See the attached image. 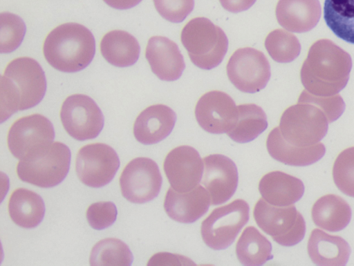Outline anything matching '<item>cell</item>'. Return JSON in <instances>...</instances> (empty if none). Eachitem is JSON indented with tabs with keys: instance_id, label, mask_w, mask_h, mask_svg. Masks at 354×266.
<instances>
[{
	"instance_id": "obj_1",
	"label": "cell",
	"mask_w": 354,
	"mask_h": 266,
	"mask_svg": "<svg viewBox=\"0 0 354 266\" xmlns=\"http://www.w3.org/2000/svg\"><path fill=\"white\" fill-rule=\"evenodd\" d=\"M351 68L348 53L329 39H319L309 49L301 68V81L313 95H335L346 86Z\"/></svg>"
},
{
	"instance_id": "obj_2",
	"label": "cell",
	"mask_w": 354,
	"mask_h": 266,
	"mask_svg": "<svg viewBox=\"0 0 354 266\" xmlns=\"http://www.w3.org/2000/svg\"><path fill=\"white\" fill-rule=\"evenodd\" d=\"M0 82L1 123L17 111L37 105L46 91L44 71L35 59L28 57L12 60Z\"/></svg>"
},
{
	"instance_id": "obj_3",
	"label": "cell",
	"mask_w": 354,
	"mask_h": 266,
	"mask_svg": "<svg viewBox=\"0 0 354 266\" xmlns=\"http://www.w3.org/2000/svg\"><path fill=\"white\" fill-rule=\"evenodd\" d=\"M43 53L53 68L64 73H76L92 61L95 53V38L82 24L63 23L47 35Z\"/></svg>"
},
{
	"instance_id": "obj_4",
	"label": "cell",
	"mask_w": 354,
	"mask_h": 266,
	"mask_svg": "<svg viewBox=\"0 0 354 266\" xmlns=\"http://www.w3.org/2000/svg\"><path fill=\"white\" fill-rule=\"evenodd\" d=\"M180 39L192 63L204 70L218 66L228 48L224 31L205 17H196L187 22Z\"/></svg>"
},
{
	"instance_id": "obj_5",
	"label": "cell",
	"mask_w": 354,
	"mask_h": 266,
	"mask_svg": "<svg viewBox=\"0 0 354 266\" xmlns=\"http://www.w3.org/2000/svg\"><path fill=\"white\" fill-rule=\"evenodd\" d=\"M55 139L51 122L41 114L21 117L10 126L7 143L10 153L19 160H30L44 155Z\"/></svg>"
},
{
	"instance_id": "obj_6",
	"label": "cell",
	"mask_w": 354,
	"mask_h": 266,
	"mask_svg": "<svg viewBox=\"0 0 354 266\" xmlns=\"http://www.w3.org/2000/svg\"><path fill=\"white\" fill-rule=\"evenodd\" d=\"M328 121L322 109L306 102H297L286 108L279 129L288 143L297 146L316 144L328 131Z\"/></svg>"
},
{
	"instance_id": "obj_7",
	"label": "cell",
	"mask_w": 354,
	"mask_h": 266,
	"mask_svg": "<svg viewBox=\"0 0 354 266\" xmlns=\"http://www.w3.org/2000/svg\"><path fill=\"white\" fill-rule=\"evenodd\" d=\"M253 216L259 228L282 246L295 245L305 236L304 218L292 205L277 207L261 198L254 206Z\"/></svg>"
},
{
	"instance_id": "obj_8",
	"label": "cell",
	"mask_w": 354,
	"mask_h": 266,
	"mask_svg": "<svg viewBox=\"0 0 354 266\" xmlns=\"http://www.w3.org/2000/svg\"><path fill=\"white\" fill-rule=\"evenodd\" d=\"M249 213V205L242 199L214 209L201 223L203 240L214 250L227 248L248 222Z\"/></svg>"
},
{
	"instance_id": "obj_9",
	"label": "cell",
	"mask_w": 354,
	"mask_h": 266,
	"mask_svg": "<svg viewBox=\"0 0 354 266\" xmlns=\"http://www.w3.org/2000/svg\"><path fill=\"white\" fill-rule=\"evenodd\" d=\"M71 162V151L62 142H53L49 149L37 158L19 160L17 166L19 178L41 188H51L66 177Z\"/></svg>"
},
{
	"instance_id": "obj_10",
	"label": "cell",
	"mask_w": 354,
	"mask_h": 266,
	"mask_svg": "<svg viewBox=\"0 0 354 266\" xmlns=\"http://www.w3.org/2000/svg\"><path fill=\"white\" fill-rule=\"evenodd\" d=\"M226 72L231 83L248 93L264 88L271 75L270 63L264 53L250 47L239 48L232 55Z\"/></svg>"
},
{
	"instance_id": "obj_11",
	"label": "cell",
	"mask_w": 354,
	"mask_h": 266,
	"mask_svg": "<svg viewBox=\"0 0 354 266\" xmlns=\"http://www.w3.org/2000/svg\"><path fill=\"white\" fill-rule=\"evenodd\" d=\"M60 118L62 125L73 138L84 141L98 136L104 126V115L89 96L75 94L63 102Z\"/></svg>"
},
{
	"instance_id": "obj_12",
	"label": "cell",
	"mask_w": 354,
	"mask_h": 266,
	"mask_svg": "<svg viewBox=\"0 0 354 266\" xmlns=\"http://www.w3.org/2000/svg\"><path fill=\"white\" fill-rule=\"evenodd\" d=\"M119 181L124 198L132 203L143 204L158 196L162 178L155 161L140 157L133 159L126 165Z\"/></svg>"
},
{
	"instance_id": "obj_13",
	"label": "cell",
	"mask_w": 354,
	"mask_h": 266,
	"mask_svg": "<svg viewBox=\"0 0 354 266\" xmlns=\"http://www.w3.org/2000/svg\"><path fill=\"white\" fill-rule=\"evenodd\" d=\"M120 167L116 151L104 143H94L82 147L76 158L75 169L85 185L100 188L109 184Z\"/></svg>"
},
{
	"instance_id": "obj_14",
	"label": "cell",
	"mask_w": 354,
	"mask_h": 266,
	"mask_svg": "<svg viewBox=\"0 0 354 266\" xmlns=\"http://www.w3.org/2000/svg\"><path fill=\"white\" fill-rule=\"evenodd\" d=\"M195 116L205 131L213 134L227 133L237 120V106L228 94L212 91L202 95L197 102Z\"/></svg>"
},
{
	"instance_id": "obj_15",
	"label": "cell",
	"mask_w": 354,
	"mask_h": 266,
	"mask_svg": "<svg viewBox=\"0 0 354 266\" xmlns=\"http://www.w3.org/2000/svg\"><path fill=\"white\" fill-rule=\"evenodd\" d=\"M163 168L171 187L178 192L184 193L199 185L204 164L196 149L183 145L169 152Z\"/></svg>"
},
{
	"instance_id": "obj_16",
	"label": "cell",
	"mask_w": 354,
	"mask_h": 266,
	"mask_svg": "<svg viewBox=\"0 0 354 266\" xmlns=\"http://www.w3.org/2000/svg\"><path fill=\"white\" fill-rule=\"evenodd\" d=\"M203 160L202 184L209 193L211 204L218 205L226 202L238 186L239 174L235 163L221 154L209 155Z\"/></svg>"
},
{
	"instance_id": "obj_17",
	"label": "cell",
	"mask_w": 354,
	"mask_h": 266,
	"mask_svg": "<svg viewBox=\"0 0 354 266\" xmlns=\"http://www.w3.org/2000/svg\"><path fill=\"white\" fill-rule=\"evenodd\" d=\"M145 57L152 72L163 81L177 80L185 68L178 45L166 37H151L147 45Z\"/></svg>"
},
{
	"instance_id": "obj_18",
	"label": "cell",
	"mask_w": 354,
	"mask_h": 266,
	"mask_svg": "<svg viewBox=\"0 0 354 266\" xmlns=\"http://www.w3.org/2000/svg\"><path fill=\"white\" fill-rule=\"evenodd\" d=\"M210 204L209 193L201 185L184 193L178 192L171 187L165 195L164 209L172 220L189 224L205 214Z\"/></svg>"
},
{
	"instance_id": "obj_19",
	"label": "cell",
	"mask_w": 354,
	"mask_h": 266,
	"mask_svg": "<svg viewBox=\"0 0 354 266\" xmlns=\"http://www.w3.org/2000/svg\"><path fill=\"white\" fill-rule=\"evenodd\" d=\"M176 121L175 112L164 104L151 105L143 110L133 124V135L141 144H153L166 138Z\"/></svg>"
},
{
	"instance_id": "obj_20",
	"label": "cell",
	"mask_w": 354,
	"mask_h": 266,
	"mask_svg": "<svg viewBox=\"0 0 354 266\" xmlns=\"http://www.w3.org/2000/svg\"><path fill=\"white\" fill-rule=\"evenodd\" d=\"M321 14L319 0H279L275 10L279 25L288 31L299 33L315 28Z\"/></svg>"
},
{
	"instance_id": "obj_21",
	"label": "cell",
	"mask_w": 354,
	"mask_h": 266,
	"mask_svg": "<svg viewBox=\"0 0 354 266\" xmlns=\"http://www.w3.org/2000/svg\"><path fill=\"white\" fill-rule=\"evenodd\" d=\"M267 150L274 160L290 166L304 167L315 163L325 154L324 144L297 146L286 142L279 126L273 129L266 140Z\"/></svg>"
},
{
	"instance_id": "obj_22",
	"label": "cell",
	"mask_w": 354,
	"mask_h": 266,
	"mask_svg": "<svg viewBox=\"0 0 354 266\" xmlns=\"http://www.w3.org/2000/svg\"><path fill=\"white\" fill-rule=\"evenodd\" d=\"M262 198L277 207L290 206L297 202L304 193L302 181L291 175L274 171L264 175L259 184Z\"/></svg>"
},
{
	"instance_id": "obj_23",
	"label": "cell",
	"mask_w": 354,
	"mask_h": 266,
	"mask_svg": "<svg viewBox=\"0 0 354 266\" xmlns=\"http://www.w3.org/2000/svg\"><path fill=\"white\" fill-rule=\"evenodd\" d=\"M307 249L309 257L317 265H345L351 251L343 238L328 234L319 229L312 231Z\"/></svg>"
},
{
	"instance_id": "obj_24",
	"label": "cell",
	"mask_w": 354,
	"mask_h": 266,
	"mask_svg": "<svg viewBox=\"0 0 354 266\" xmlns=\"http://www.w3.org/2000/svg\"><path fill=\"white\" fill-rule=\"evenodd\" d=\"M100 51L107 62L116 67H128L138 59L140 47L138 40L124 30H114L104 35Z\"/></svg>"
},
{
	"instance_id": "obj_25",
	"label": "cell",
	"mask_w": 354,
	"mask_h": 266,
	"mask_svg": "<svg viewBox=\"0 0 354 266\" xmlns=\"http://www.w3.org/2000/svg\"><path fill=\"white\" fill-rule=\"evenodd\" d=\"M351 209L342 197L328 194L319 198L313 205L311 216L319 227L331 232L344 229L351 219Z\"/></svg>"
},
{
	"instance_id": "obj_26",
	"label": "cell",
	"mask_w": 354,
	"mask_h": 266,
	"mask_svg": "<svg viewBox=\"0 0 354 266\" xmlns=\"http://www.w3.org/2000/svg\"><path fill=\"white\" fill-rule=\"evenodd\" d=\"M8 212L12 220L19 227L32 229L38 226L45 214L42 198L31 190H15L8 201Z\"/></svg>"
},
{
	"instance_id": "obj_27",
	"label": "cell",
	"mask_w": 354,
	"mask_h": 266,
	"mask_svg": "<svg viewBox=\"0 0 354 266\" xmlns=\"http://www.w3.org/2000/svg\"><path fill=\"white\" fill-rule=\"evenodd\" d=\"M236 254L243 265H262L273 258L272 245L254 227L242 232L236 245Z\"/></svg>"
},
{
	"instance_id": "obj_28",
	"label": "cell",
	"mask_w": 354,
	"mask_h": 266,
	"mask_svg": "<svg viewBox=\"0 0 354 266\" xmlns=\"http://www.w3.org/2000/svg\"><path fill=\"white\" fill-rule=\"evenodd\" d=\"M237 120L227 135L234 142L246 143L252 141L268 127L267 116L261 107L255 104L237 106Z\"/></svg>"
},
{
	"instance_id": "obj_29",
	"label": "cell",
	"mask_w": 354,
	"mask_h": 266,
	"mask_svg": "<svg viewBox=\"0 0 354 266\" xmlns=\"http://www.w3.org/2000/svg\"><path fill=\"white\" fill-rule=\"evenodd\" d=\"M324 18L337 37L354 44V0H325Z\"/></svg>"
},
{
	"instance_id": "obj_30",
	"label": "cell",
	"mask_w": 354,
	"mask_h": 266,
	"mask_svg": "<svg viewBox=\"0 0 354 266\" xmlns=\"http://www.w3.org/2000/svg\"><path fill=\"white\" fill-rule=\"evenodd\" d=\"M133 254L129 246L120 239L109 238L100 240L93 247L91 265H130Z\"/></svg>"
},
{
	"instance_id": "obj_31",
	"label": "cell",
	"mask_w": 354,
	"mask_h": 266,
	"mask_svg": "<svg viewBox=\"0 0 354 266\" xmlns=\"http://www.w3.org/2000/svg\"><path fill=\"white\" fill-rule=\"evenodd\" d=\"M264 44L271 58L279 63L292 61L301 51L297 37L283 29L271 31L267 35Z\"/></svg>"
},
{
	"instance_id": "obj_32",
	"label": "cell",
	"mask_w": 354,
	"mask_h": 266,
	"mask_svg": "<svg viewBox=\"0 0 354 266\" xmlns=\"http://www.w3.org/2000/svg\"><path fill=\"white\" fill-rule=\"evenodd\" d=\"M0 52H13L21 45L24 38L26 24L18 15L6 12L0 15Z\"/></svg>"
},
{
	"instance_id": "obj_33",
	"label": "cell",
	"mask_w": 354,
	"mask_h": 266,
	"mask_svg": "<svg viewBox=\"0 0 354 266\" xmlns=\"http://www.w3.org/2000/svg\"><path fill=\"white\" fill-rule=\"evenodd\" d=\"M333 178L343 193L354 198V146L338 155L333 167Z\"/></svg>"
},
{
	"instance_id": "obj_34",
	"label": "cell",
	"mask_w": 354,
	"mask_h": 266,
	"mask_svg": "<svg viewBox=\"0 0 354 266\" xmlns=\"http://www.w3.org/2000/svg\"><path fill=\"white\" fill-rule=\"evenodd\" d=\"M298 102L310 103L318 106L325 113L328 123L337 120L345 109V103L342 97L337 94L331 96H317L304 90L300 94Z\"/></svg>"
},
{
	"instance_id": "obj_35",
	"label": "cell",
	"mask_w": 354,
	"mask_h": 266,
	"mask_svg": "<svg viewBox=\"0 0 354 266\" xmlns=\"http://www.w3.org/2000/svg\"><path fill=\"white\" fill-rule=\"evenodd\" d=\"M117 213V208L113 202H97L88 207L86 216L93 229L102 230L114 223Z\"/></svg>"
},
{
	"instance_id": "obj_36",
	"label": "cell",
	"mask_w": 354,
	"mask_h": 266,
	"mask_svg": "<svg viewBox=\"0 0 354 266\" xmlns=\"http://www.w3.org/2000/svg\"><path fill=\"white\" fill-rule=\"evenodd\" d=\"M159 15L171 23L183 22L192 12L194 0H153Z\"/></svg>"
},
{
	"instance_id": "obj_37",
	"label": "cell",
	"mask_w": 354,
	"mask_h": 266,
	"mask_svg": "<svg viewBox=\"0 0 354 266\" xmlns=\"http://www.w3.org/2000/svg\"><path fill=\"white\" fill-rule=\"evenodd\" d=\"M257 0H219L222 7L226 10L237 13L249 9Z\"/></svg>"
},
{
	"instance_id": "obj_38",
	"label": "cell",
	"mask_w": 354,
	"mask_h": 266,
	"mask_svg": "<svg viewBox=\"0 0 354 266\" xmlns=\"http://www.w3.org/2000/svg\"><path fill=\"white\" fill-rule=\"evenodd\" d=\"M110 7L118 10H127L137 6L142 0H103Z\"/></svg>"
}]
</instances>
